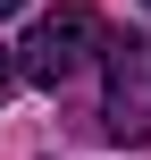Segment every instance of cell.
<instances>
[{"mask_svg": "<svg viewBox=\"0 0 151 160\" xmlns=\"http://www.w3.org/2000/svg\"><path fill=\"white\" fill-rule=\"evenodd\" d=\"M109 34H101V17L84 8V0H67V8H50V17H34V34L8 51V68L25 76V84H42V93H59L92 51H101Z\"/></svg>", "mask_w": 151, "mask_h": 160, "instance_id": "cell-1", "label": "cell"}, {"mask_svg": "<svg viewBox=\"0 0 151 160\" xmlns=\"http://www.w3.org/2000/svg\"><path fill=\"white\" fill-rule=\"evenodd\" d=\"M8 84H17V68H8V51H0V101H8Z\"/></svg>", "mask_w": 151, "mask_h": 160, "instance_id": "cell-3", "label": "cell"}, {"mask_svg": "<svg viewBox=\"0 0 151 160\" xmlns=\"http://www.w3.org/2000/svg\"><path fill=\"white\" fill-rule=\"evenodd\" d=\"M101 76V127L118 143H151V34H109Z\"/></svg>", "mask_w": 151, "mask_h": 160, "instance_id": "cell-2", "label": "cell"}, {"mask_svg": "<svg viewBox=\"0 0 151 160\" xmlns=\"http://www.w3.org/2000/svg\"><path fill=\"white\" fill-rule=\"evenodd\" d=\"M143 8H151V0H143Z\"/></svg>", "mask_w": 151, "mask_h": 160, "instance_id": "cell-4", "label": "cell"}]
</instances>
